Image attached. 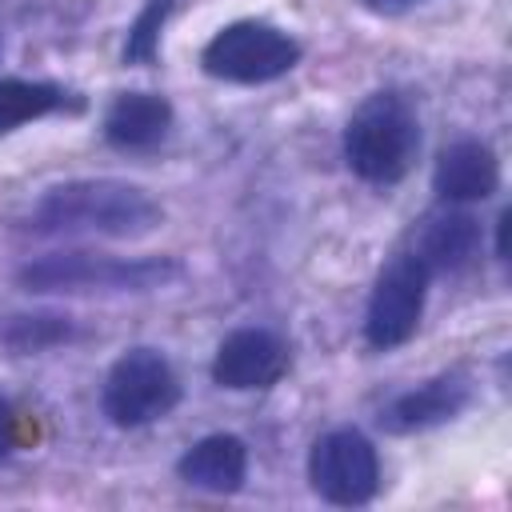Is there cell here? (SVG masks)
<instances>
[{
    "label": "cell",
    "instance_id": "1",
    "mask_svg": "<svg viewBox=\"0 0 512 512\" xmlns=\"http://www.w3.org/2000/svg\"><path fill=\"white\" fill-rule=\"evenodd\" d=\"M160 220H164V208L152 200L148 188L132 180H116V176H88V180L52 184L36 200L28 228L44 236L92 232V236L132 240V236H148Z\"/></svg>",
    "mask_w": 512,
    "mask_h": 512
},
{
    "label": "cell",
    "instance_id": "2",
    "mask_svg": "<svg viewBox=\"0 0 512 512\" xmlns=\"http://www.w3.org/2000/svg\"><path fill=\"white\" fill-rule=\"evenodd\" d=\"M420 152V120L416 108L384 88L356 104V112L344 124V160L348 168L368 184H400Z\"/></svg>",
    "mask_w": 512,
    "mask_h": 512
},
{
    "label": "cell",
    "instance_id": "3",
    "mask_svg": "<svg viewBox=\"0 0 512 512\" xmlns=\"http://www.w3.org/2000/svg\"><path fill=\"white\" fill-rule=\"evenodd\" d=\"M180 276L168 256H108V252H52L28 260L16 280L28 292H152Z\"/></svg>",
    "mask_w": 512,
    "mask_h": 512
},
{
    "label": "cell",
    "instance_id": "4",
    "mask_svg": "<svg viewBox=\"0 0 512 512\" xmlns=\"http://www.w3.org/2000/svg\"><path fill=\"white\" fill-rule=\"evenodd\" d=\"M304 48L292 32L268 20H232L224 24L200 52L208 76L228 84H268L288 76L300 64Z\"/></svg>",
    "mask_w": 512,
    "mask_h": 512
},
{
    "label": "cell",
    "instance_id": "5",
    "mask_svg": "<svg viewBox=\"0 0 512 512\" xmlns=\"http://www.w3.org/2000/svg\"><path fill=\"white\" fill-rule=\"evenodd\" d=\"M180 404V376L156 348H128L104 376L100 408L116 428H144Z\"/></svg>",
    "mask_w": 512,
    "mask_h": 512
},
{
    "label": "cell",
    "instance_id": "6",
    "mask_svg": "<svg viewBox=\"0 0 512 512\" xmlns=\"http://www.w3.org/2000/svg\"><path fill=\"white\" fill-rule=\"evenodd\" d=\"M428 280H432V272L424 268V260L412 248L388 256V264L380 268V276L372 284L368 312H364L368 348L392 352L416 336L420 316H424V300H428Z\"/></svg>",
    "mask_w": 512,
    "mask_h": 512
},
{
    "label": "cell",
    "instance_id": "7",
    "mask_svg": "<svg viewBox=\"0 0 512 512\" xmlns=\"http://www.w3.org/2000/svg\"><path fill=\"white\" fill-rule=\"evenodd\" d=\"M308 480L320 500L336 508L368 504L380 492V456L376 444L356 428L324 432L308 452Z\"/></svg>",
    "mask_w": 512,
    "mask_h": 512
},
{
    "label": "cell",
    "instance_id": "8",
    "mask_svg": "<svg viewBox=\"0 0 512 512\" xmlns=\"http://www.w3.org/2000/svg\"><path fill=\"white\" fill-rule=\"evenodd\" d=\"M288 344L268 328H236L220 340L212 360V380L232 392H260L284 380L288 372Z\"/></svg>",
    "mask_w": 512,
    "mask_h": 512
},
{
    "label": "cell",
    "instance_id": "9",
    "mask_svg": "<svg viewBox=\"0 0 512 512\" xmlns=\"http://www.w3.org/2000/svg\"><path fill=\"white\" fill-rule=\"evenodd\" d=\"M472 400V380L464 372H444L412 392H400L396 400H388L380 408V428L392 436H408V432H424L436 424L456 420Z\"/></svg>",
    "mask_w": 512,
    "mask_h": 512
},
{
    "label": "cell",
    "instance_id": "10",
    "mask_svg": "<svg viewBox=\"0 0 512 512\" xmlns=\"http://www.w3.org/2000/svg\"><path fill=\"white\" fill-rule=\"evenodd\" d=\"M432 188L444 204L488 200L500 188V160L484 140H456L436 156Z\"/></svg>",
    "mask_w": 512,
    "mask_h": 512
},
{
    "label": "cell",
    "instance_id": "11",
    "mask_svg": "<svg viewBox=\"0 0 512 512\" xmlns=\"http://www.w3.org/2000/svg\"><path fill=\"white\" fill-rule=\"evenodd\" d=\"M176 472L184 484L216 492V496H232L244 488L248 480V444L232 432H212L204 440H196L180 460Z\"/></svg>",
    "mask_w": 512,
    "mask_h": 512
},
{
    "label": "cell",
    "instance_id": "12",
    "mask_svg": "<svg viewBox=\"0 0 512 512\" xmlns=\"http://www.w3.org/2000/svg\"><path fill=\"white\" fill-rule=\"evenodd\" d=\"M172 132V104L160 92H120L104 112V140L120 152H148Z\"/></svg>",
    "mask_w": 512,
    "mask_h": 512
},
{
    "label": "cell",
    "instance_id": "13",
    "mask_svg": "<svg viewBox=\"0 0 512 512\" xmlns=\"http://www.w3.org/2000/svg\"><path fill=\"white\" fill-rule=\"evenodd\" d=\"M412 252L424 260V268L436 272H460L464 264H472V256L480 252V224L468 212L456 208H440L432 216H424L412 232Z\"/></svg>",
    "mask_w": 512,
    "mask_h": 512
},
{
    "label": "cell",
    "instance_id": "14",
    "mask_svg": "<svg viewBox=\"0 0 512 512\" xmlns=\"http://www.w3.org/2000/svg\"><path fill=\"white\" fill-rule=\"evenodd\" d=\"M68 104H76V100H68V92L60 84L8 76V80H0V136L4 132H16L28 120H40L48 112H60Z\"/></svg>",
    "mask_w": 512,
    "mask_h": 512
},
{
    "label": "cell",
    "instance_id": "15",
    "mask_svg": "<svg viewBox=\"0 0 512 512\" xmlns=\"http://www.w3.org/2000/svg\"><path fill=\"white\" fill-rule=\"evenodd\" d=\"M72 336L68 316H52V312H36V316H8L0 324V340L12 352H44L60 340Z\"/></svg>",
    "mask_w": 512,
    "mask_h": 512
},
{
    "label": "cell",
    "instance_id": "16",
    "mask_svg": "<svg viewBox=\"0 0 512 512\" xmlns=\"http://www.w3.org/2000/svg\"><path fill=\"white\" fill-rule=\"evenodd\" d=\"M172 8H176V0H148L140 8V16L128 28V40H124V64H152L156 60V52H160V28L172 16Z\"/></svg>",
    "mask_w": 512,
    "mask_h": 512
},
{
    "label": "cell",
    "instance_id": "17",
    "mask_svg": "<svg viewBox=\"0 0 512 512\" xmlns=\"http://www.w3.org/2000/svg\"><path fill=\"white\" fill-rule=\"evenodd\" d=\"M420 4H428V0H360V8L372 12V16H404Z\"/></svg>",
    "mask_w": 512,
    "mask_h": 512
},
{
    "label": "cell",
    "instance_id": "18",
    "mask_svg": "<svg viewBox=\"0 0 512 512\" xmlns=\"http://www.w3.org/2000/svg\"><path fill=\"white\" fill-rule=\"evenodd\" d=\"M12 448H16V412H12V404L0 396V460L12 456Z\"/></svg>",
    "mask_w": 512,
    "mask_h": 512
},
{
    "label": "cell",
    "instance_id": "19",
    "mask_svg": "<svg viewBox=\"0 0 512 512\" xmlns=\"http://www.w3.org/2000/svg\"><path fill=\"white\" fill-rule=\"evenodd\" d=\"M504 232H508V212L496 216V256L508 260V244H504Z\"/></svg>",
    "mask_w": 512,
    "mask_h": 512
}]
</instances>
